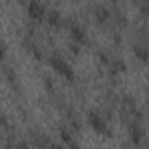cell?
Instances as JSON below:
<instances>
[{"label": "cell", "instance_id": "7a4b0ae2", "mask_svg": "<svg viewBox=\"0 0 149 149\" xmlns=\"http://www.w3.org/2000/svg\"><path fill=\"white\" fill-rule=\"evenodd\" d=\"M53 67L60 72V74H65V76H70V68H68V65L63 61V60H53Z\"/></svg>", "mask_w": 149, "mask_h": 149}, {"label": "cell", "instance_id": "3957f363", "mask_svg": "<svg viewBox=\"0 0 149 149\" xmlns=\"http://www.w3.org/2000/svg\"><path fill=\"white\" fill-rule=\"evenodd\" d=\"M42 13H44V7L40 6V4H37L35 0L30 4V14L33 16V18H40L42 16Z\"/></svg>", "mask_w": 149, "mask_h": 149}, {"label": "cell", "instance_id": "6da1fadb", "mask_svg": "<svg viewBox=\"0 0 149 149\" xmlns=\"http://www.w3.org/2000/svg\"><path fill=\"white\" fill-rule=\"evenodd\" d=\"M90 125L97 130V132H105L107 130V125H105V121L100 118V116H97V114H90Z\"/></svg>", "mask_w": 149, "mask_h": 149}]
</instances>
